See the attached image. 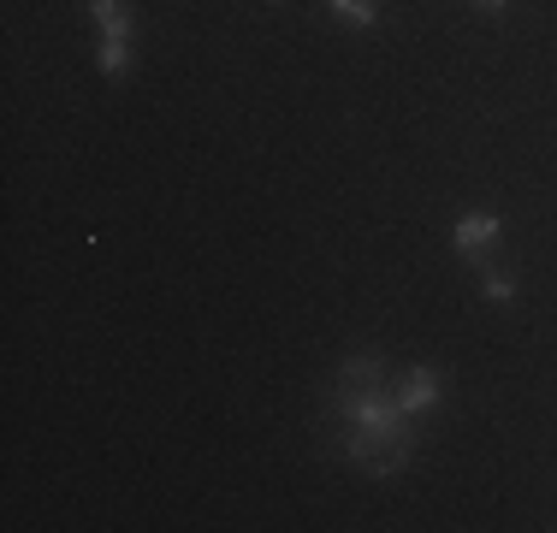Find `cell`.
Listing matches in <instances>:
<instances>
[{"instance_id":"6da1fadb","label":"cell","mask_w":557,"mask_h":533,"mask_svg":"<svg viewBox=\"0 0 557 533\" xmlns=\"http://www.w3.org/2000/svg\"><path fill=\"white\" fill-rule=\"evenodd\" d=\"M392 397H397V409H404L409 421H421V416H433V409H440L445 373H440V368H409V373H397Z\"/></svg>"},{"instance_id":"7a4b0ae2","label":"cell","mask_w":557,"mask_h":533,"mask_svg":"<svg viewBox=\"0 0 557 533\" xmlns=\"http://www.w3.org/2000/svg\"><path fill=\"white\" fill-rule=\"evenodd\" d=\"M504 237V220L498 213H462L457 225H450V249H457L462 261H474V256H486Z\"/></svg>"},{"instance_id":"3957f363","label":"cell","mask_w":557,"mask_h":533,"mask_svg":"<svg viewBox=\"0 0 557 533\" xmlns=\"http://www.w3.org/2000/svg\"><path fill=\"white\" fill-rule=\"evenodd\" d=\"M333 385H386V362H380L374 350H356V356H344V362H338Z\"/></svg>"},{"instance_id":"277c9868","label":"cell","mask_w":557,"mask_h":533,"mask_svg":"<svg viewBox=\"0 0 557 533\" xmlns=\"http://www.w3.org/2000/svg\"><path fill=\"white\" fill-rule=\"evenodd\" d=\"M84 12L96 18L101 36H137V18H131L125 0H84Z\"/></svg>"},{"instance_id":"5b68a950","label":"cell","mask_w":557,"mask_h":533,"mask_svg":"<svg viewBox=\"0 0 557 533\" xmlns=\"http://www.w3.org/2000/svg\"><path fill=\"white\" fill-rule=\"evenodd\" d=\"M131 60H137V53H131V36H101L96 42V65H101V77H125L131 72Z\"/></svg>"},{"instance_id":"8992f818","label":"cell","mask_w":557,"mask_h":533,"mask_svg":"<svg viewBox=\"0 0 557 533\" xmlns=\"http://www.w3.org/2000/svg\"><path fill=\"white\" fill-rule=\"evenodd\" d=\"M481 297L498 302V309H516V297H522V290H516V273H504V266H486V273H481Z\"/></svg>"},{"instance_id":"52a82bcc","label":"cell","mask_w":557,"mask_h":533,"mask_svg":"<svg viewBox=\"0 0 557 533\" xmlns=\"http://www.w3.org/2000/svg\"><path fill=\"white\" fill-rule=\"evenodd\" d=\"M326 7H333V18L356 24V30H374L380 24V0H326Z\"/></svg>"},{"instance_id":"ba28073f","label":"cell","mask_w":557,"mask_h":533,"mask_svg":"<svg viewBox=\"0 0 557 533\" xmlns=\"http://www.w3.org/2000/svg\"><path fill=\"white\" fill-rule=\"evenodd\" d=\"M469 7H481V12H504L510 0H469Z\"/></svg>"}]
</instances>
